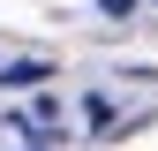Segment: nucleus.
<instances>
[{"label":"nucleus","instance_id":"obj_1","mask_svg":"<svg viewBox=\"0 0 158 151\" xmlns=\"http://www.w3.org/2000/svg\"><path fill=\"white\" fill-rule=\"evenodd\" d=\"M45 76H53L45 53H23V61H8V68H0V91H38Z\"/></svg>","mask_w":158,"mask_h":151},{"label":"nucleus","instance_id":"obj_2","mask_svg":"<svg viewBox=\"0 0 158 151\" xmlns=\"http://www.w3.org/2000/svg\"><path fill=\"white\" fill-rule=\"evenodd\" d=\"M83 121H90V128H106V121H113V98H98V91H90V98H83Z\"/></svg>","mask_w":158,"mask_h":151},{"label":"nucleus","instance_id":"obj_3","mask_svg":"<svg viewBox=\"0 0 158 151\" xmlns=\"http://www.w3.org/2000/svg\"><path fill=\"white\" fill-rule=\"evenodd\" d=\"M98 15H113V23H128V15H135V0H98Z\"/></svg>","mask_w":158,"mask_h":151}]
</instances>
